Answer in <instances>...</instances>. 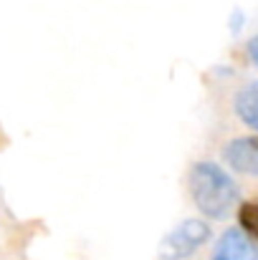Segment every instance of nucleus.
<instances>
[{"mask_svg": "<svg viewBox=\"0 0 258 260\" xmlns=\"http://www.w3.org/2000/svg\"><path fill=\"white\" fill-rule=\"evenodd\" d=\"M238 222L246 230V235L258 238V200H248L238 210Z\"/></svg>", "mask_w": 258, "mask_h": 260, "instance_id": "nucleus-6", "label": "nucleus"}, {"mask_svg": "<svg viewBox=\"0 0 258 260\" xmlns=\"http://www.w3.org/2000/svg\"><path fill=\"white\" fill-rule=\"evenodd\" d=\"M256 144H258V139H256Z\"/></svg>", "mask_w": 258, "mask_h": 260, "instance_id": "nucleus-8", "label": "nucleus"}, {"mask_svg": "<svg viewBox=\"0 0 258 260\" xmlns=\"http://www.w3.org/2000/svg\"><path fill=\"white\" fill-rule=\"evenodd\" d=\"M225 162L236 172L256 174L258 177V144L256 139H236L225 147Z\"/></svg>", "mask_w": 258, "mask_h": 260, "instance_id": "nucleus-4", "label": "nucleus"}, {"mask_svg": "<svg viewBox=\"0 0 258 260\" xmlns=\"http://www.w3.org/2000/svg\"><path fill=\"white\" fill-rule=\"evenodd\" d=\"M210 235V228L200 220H185L177 225L160 245V258L162 260H185L190 258Z\"/></svg>", "mask_w": 258, "mask_h": 260, "instance_id": "nucleus-2", "label": "nucleus"}, {"mask_svg": "<svg viewBox=\"0 0 258 260\" xmlns=\"http://www.w3.org/2000/svg\"><path fill=\"white\" fill-rule=\"evenodd\" d=\"M215 260H258V250L241 230H228L215 245Z\"/></svg>", "mask_w": 258, "mask_h": 260, "instance_id": "nucleus-3", "label": "nucleus"}, {"mask_svg": "<svg viewBox=\"0 0 258 260\" xmlns=\"http://www.w3.org/2000/svg\"><path fill=\"white\" fill-rule=\"evenodd\" d=\"M190 194L197 210L208 217L223 220L231 215V210L238 202V187L236 182L213 162H200L190 170Z\"/></svg>", "mask_w": 258, "mask_h": 260, "instance_id": "nucleus-1", "label": "nucleus"}, {"mask_svg": "<svg viewBox=\"0 0 258 260\" xmlns=\"http://www.w3.org/2000/svg\"><path fill=\"white\" fill-rule=\"evenodd\" d=\"M236 111H238V116H241L248 126L258 129V84H251V86H246L238 93V99H236Z\"/></svg>", "mask_w": 258, "mask_h": 260, "instance_id": "nucleus-5", "label": "nucleus"}, {"mask_svg": "<svg viewBox=\"0 0 258 260\" xmlns=\"http://www.w3.org/2000/svg\"><path fill=\"white\" fill-rule=\"evenodd\" d=\"M248 53H251V58H253V63L258 66V38H253L251 43H248Z\"/></svg>", "mask_w": 258, "mask_h": 260, "instance_id": "nucleus-7", "label": "nucleus"}]
</instances>
